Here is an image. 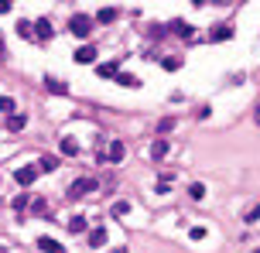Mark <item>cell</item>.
I'll return each instance as SVG.
<instances>
[{
	"instance_id": "cell-17",
	"label": "cell",
	"mask_w": 260,
	"mask_h": 253,
	"mask_svg": "<svg viewBox=\"0 0 260 253\" xmlns=\"http://www.w3.org/2000/svg\"><path fill=\"white\" fill-rule=\"evenodd\" d=\"M17 34H21V38H31V34H35V24H31V21H17Z\"/></svg>"
},
{
	"instance_id": "cell-28",
	"label": "cell",
	"mask_w": 260,
	"mask_h": 253,
	"mask_svg": "<svg viewBox=\"0 0 260 253\" xmlns=\"http://www.w3.org/2000/svg\"><path fill=\"white\" fill-rule=\"evenodd\" d=\"M11 11V4H7V0H0V14H7Z\"/></svg>"
},
{
	"instance_id": "cell-12",
	"label": "cell",
	"mask_w": 260,
	"mask_h": 253,
	"mask_svg": "<svg viewBox=\"0 0 260 253\" xmlns=\"http://www.w3.org/2000/svg\"><path fill=\"white\" fill-rule=\"evenodd\" d=\"M96 21H100V24H110V21H117V7H100Z\"/></svg>"
},
{
	"instance_id": "cell-30",
	"label": "cell",
	"mask_w": 260,
	"mask_h": 253,
	"mask_svg": "<svg viewBox=\"0 0 260 253\" xmlns=\"http://www.w3.org/2000/svg\"><path fill=\"white\" fill-rule=\"evenodd\" d=\"M257 123H260V106H257Z\"/></svg>"
},
{
	"instance_id": "cell-16",
	"label": "cell",
	"mask_w": 260,
	"mask_h": 253,
	"mask_svg": "<svg viewBox=\"0 0 260 253\" xmlns=\"http://www.w3.org/2000/svg\"><path fill=\"white\" fill-rule=\"evenodd\" d=\"M45 86H48V89H52L55 96H62V93H65V82H58L55 76H48V79H45Z\"/></svg>"
},
{
	"instance_id": "cell-19",
	"label": "cell",
	"mask_w": 260,
	"mask_h": 253,
	"mask_svg": "<svg viewBox=\"0 0 260 253\" xmlns=\"http://www.w3.org/2000/svg\"><path fill=\"white\" fill-rule=\"evenodd\" d=\"M188 195H192V199H206V185H202V182H192Z\"/></svg>"
},
{
	"instance_id": "cell-15",
	"label": "cell",
	"mask_w": 260,
	"mask_h": 253,
	"mask_svg": "<svg viewBox=\"0 0 260 253\" xmlns=\"http://www.w3.org/2000/svg\"><path fill=\"white\" fill-rule=\"evenodd\" d=\"M106 243V229H92L89 233V246H103Z\"/></svg>"
},
{
	"instance_id": "cell-3",
	"label": "cell",
	"mask_w": 260,
	"mask_h": 253,
	"mask_svg": "<svg viewBox=\"0 0 260 253\" xmlns=\"http://www.w3.org/2000/svg\"><path fill=\"white\" fill-rule=\"evenodd\" d=\"M14 178H17V185H35V178H38V164H24V168H17L14 171Z\"/></svg>"
},
{
	"instance_id": "cell-14",
	"label": "cell",
	"mask_w": 260,
	"mask_h": 253,
	"mask_svg": "<svg viewBox=\"0 0 260 253\" xmlns=\"http://www.w3.org/2000/svg\"><path fill=\"white\" fill-rule=\"evenodd\" d=\"M62 154H65V158H76V154H79V144L72 140V137H65V140H62Z\"/></svg>"
},
{
	"instance_id": "cell-29",
	"label": "cell",
	"mask_w": 260,
	"mask_h": 253,
	"mask_svg": "<svg viewBox=\"0 0 260 253\" xmlns=\"http://www.w3.org/2000/svg\"><path fill=\"white\" fill-rule=\"evenodd\" d=\"M7 58V48H4V38H0V62Z\"/></svg>"
},
{
	"instance_id": "cell-9",
	"label": "cell",
	"mask_w": 260,
	"mask_h": 253,
	"mask_svg": "<svg viewBox=\"0 0 260 253\" xmlns=\"http://www.w3.org/2000/svg\"><path fill=\"white\" fill-rule=\"evenodd\" d=\"M209 38H212V41H226V38H233V24H216L212 31H209Z\"/></svg>"
},
{
	"instance_id": "cell-6",
	"label": "cell",
	"mask_w": 260,
	"mask_h": 253,
	"mask_svg": "<svg viewBox=\"0 0 260 253\" xmlns=\"http://www.w3.org/2000/svg\"><path fill=\"white\" fill-rule=\"evenodd\" d=\"M76 62H79V65L96 62V45H79V48H76Z\"/></svg>"
},
{
	"instance_id": "cell-26",
	"label": "cell",
	"mask_w": 260,
	"mask_h": 253,
	"mask_svg": "<svg viewBox=\"0 0 260 253\" xmlns=\"http://www.w3.org/2000/svg\"><path fill=\"white\" fill-rule=\"evenodd\" d=\"M161 65L168 68V72H175V68H182V58H175V55H171V58H165V62H161Z\"/></svg>"
},
{
	"instance_id": "cell-22",
	"label": "cell",
	"mask_w": 260,
	"mask_h": 253,
	"mask_svg": "<svg viewBox=\"0 0 260 253\" xmlns=\"http://www.w3.org/2000/svg\"><path fill=\"white\" fill-rule=\"evenodd\" d=\"M82 229H86V219H82V215H76V219L69 223V233H82Z\"/></svg>"
},
{
	"instance_id": "cell-2",
	"label": "cell",
	"mask_w": 260,
	"mask_h": 253,
	"mask_svg": "<svg viewBox=\"0 0 260 253\" xmlns=\"http://www.w3.org/2000/svg\"><path fill=\"white\" fill-rule=\"evenodd\" d=\"M69 31H72L76 38H89L92 17H86V14H72V21H69Z\"/></svg>"
},
{
	"instance_id": "cell-10",
	"label": "cell",
	"mask_w": 260,
	"mask_h": 253,
	"mask_svg": "<svg viewBox=\"0 0 260 253\" xmlns=\"http://www.w3.org/2000/svg\"><path fill=\"white\" fill-rule=\"evenodd\" d=\"M151 158H154V161H165V158H168V140H165V137H157L154 144H151Z\"/></svg>"
},
{
	"instance_id": "cell-32",
	"label": "cell",
	"mask_w": 260,
	"mask_h": 253,
	"mask_svg": "<svg viewBox=\"0 0 260 253\" xmlns=\"http://www.w3.org/2000/svg\"><path fill=\"white\" fill-rule=\"evenodd\" d=\"M253 253H260V250H253Z\"/></svg>"
},
{
	"instance_id": "cell-18",
	"label": "cell",
	"mask_w": 260,
	"mask_h": 253,
	"mask_svg": "<svg viewBox=\"0 0 260 253\" xmlns=\"http://www.w3.org/2000/svg\"><path fill=\"white\" fill-rule=\"evenodd\" d=\"M7 127H11V130H24V117H21V113L7 117Z\"/></svg>"
},
{
	"instance_id": "cell-27",
	"label": "cell",
	"mask_w": 260,
	"mask_h": 253,
	"mask_svg": "<svg viewBox=\"0 0 260 253\" xmlns=\"http://www.w3.org/2000/svg\"><path fill=\"white\" fill-rule=\"evenodd\" d=\"M243 219H247V223H257V219H260V205H253V209H247V212H243Z\"/></svg>"
},
{
	"instance_id": "cell-31",
	"label": "cell",
	"mask_w": 260,
	"mask_h": 253,
	"mask_svg": "<svg viewBox=\"0 0 260 253\" xmlns=\"http://www.w3.org/2000/svg\"><path fill=\"white\" fill-rule=\"evenodd\" d=\"M0 253H7V250H4V246H0Z\"/></svg>"
},
{
	"instance_id": "cell-24",
	"label": "cell",
	"mask_w": 260,
	"mask_h": 253,
	"mask_svg": "<svg viewBox=\"0 0 260 253\" xmlns=\"http://www.w3.org/2000/svg\"><path fill=\"white\" fill-rule=\"evenodd\" d=\"M175 130V120H161L157 123V137H165V133H171Z\"/></svg>"
},
{
	"instance_id": "cell-7",
	"label": "cell",
	"mask_w": 260,
	"mask_h": 253,
	"mask_svg": "<svg viewBox=\"0 0 260 253\" xmlns=\"http://www.w3.org/2000/svg\"><path fill=\"white\" fill-rule=\"evenodd\" d=\"M38 250L41 253H65V246L58 240H52V236H38Z\"/></svg>"
},
{
	"instance_id": "cell-11",
	"label": "cell",
	"mask_w": 260,
	"mask_h": 253,
	"mask_svg": "<svg viewBox=\"0 0 260 253\" xmlns=\"http://www.w3.org/2000/svg\"><path fill=\"white\" fill-rule=\"evenodd\" d=\"M27 212L31 215H48V202L45 199H27Z\"/></svg>"
},
{
	"instance_id": "cell-8",
	"label": "cell",
	"mask_w": 260,
	"mask_h": 253,
	"mask_svg": "<svg viewBox=\"0 0 260 253\" xmlns=\"http://www.w3.org/2000/svg\"><path fill=\"white\" fill-rule=\"evenodd\" d=\"M123 154H127V151H123V144H120V140H113V144H106V154H103V158L113 161V164H120V161H123Z\"/></svg>"
},
{
	"instance_id": "cell-1",
	"label": "cell",
	"mask_w": 260,
	"mask_h": 253,
	"mask_svg": "<svg viewBox=\"0 0 260 253\" xmlns=\"http://www.w3.org/2000/svg\"><path fill=\"white\" fill-rule=\"evenodd\" d=\"M89 192H96V178H89V174H79L76 182L69 185V192H65V199H69V202H79V199H86Z\"/></svg>"
},
{
	"instance_id": "cell-21",
	"label": "cell",
	"mask_w": 260,
	"mask_h": 253,
	"mask_svg": "<svg viewBox=\"0 0 260 253\" xmlns=\"http://www.w3.org/2000/svg\"><path fill=\"white\" fill-rule=\"evenodd\" d=\"M55 168H58L55 158H41V164H38V171H55Z\"/></svg>"
},
{
	"instance_id": "cell-4",
	"label": "cell",
	"mask_w": 260,
	"mask_h": 253,
	"mask_svg": "<svg viewBox=\"0 0 260 253\" xmlns=\"http://www.w3.org/2000/svg\"><path fill=\"white\" fill-rule=\"evenodd\" d=\"M35 34H38V41H52V21H48V17H38V21H35Z\"/></svg>"
},
{
	"instance_id": "cell-23",
	"label": "cell",
	"mask_w": 260,
	"mask_h": 253,
	"mask_svg": "<svg viewBox=\"0 0 260 253\" xmlns=\"http://www.w3.org/2000/svg\"><path fill=\"white\" fill-rule=\"evenodd\" d=\"M113 215H127L130 212V202H113V209H110Z\"/></svg>"
},
{
	"instance_id": "cell-5",
	"label": "cell",
	"mask_w": 260,
	"mask_h": 253,
	"mask_svg": "<svg viewBox=\"0 0 260 253\" xmlns=\"http://www.w3.org/2000/svg\"><path fill=\"white\" fill-rule=\"evenodd\" d=\"M168 31H171V34H182V38L188 41V45L195 41V31H192L188 24H185V21H171V24H168Z\"/></svg>"
},
{
	"instance_id": "cell-13",
	"label": "cell",
	"mask_w": 260,
	"mask_h": 253,
	"mask_svg": "<svg viewBox=\"0 0 260 253\" xmlns=\"http://www.w3.org/2000/svg\"><path fill=\"white\" fill-rule=\"evenodd\" d=\"M96 72H100L103 79H117V72H120V68H117V62H106V65H100Z\"/></svg>"
},
{
	"instance_id": "cell-20",
	"label": "cell",
	"mask_w": 260,
	"mask_h": 253,
	"mask_svg": "<svg viewBox=\"0 0 260 253\" xmlns=\"http://www.w3.org/2000/svg\"><path fill=\"white\" fill-rule=\"evenodd\" d=\"M0 113L14 117V99H11V96H0Z\"/></svg>"
},
{
	"instance_id": "cell-25",
	"label": "cell",
	"mask_w": 260,
	"mask_h": 253,
	"mask_svg": "<svg viewBox=\"0 0 260 253\" xmlns=\"http://www.w3.org/2000/svg\"><path fill=\"white\" fill-rule=\"evenodd\" d=\"M117 82L120 86H137V79H134L130 72H117Z\"/></svg>"
}]
</instances>
